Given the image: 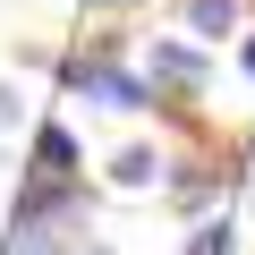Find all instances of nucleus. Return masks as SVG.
Instances as JSON below:
<instances>
[{
	"mask_svg": "<svg viewBox=\"0 0 255 255\" xmlns=\"http://www.w3.org/2000/svg\"><path fill=\"white\" fill-rule=\"evenodd\" d=\"M0 128H17V85H0Z\"/></svg>",
	"mask_w": 255,
	"mask_h": 255,
	"instance_id": "7",
	"label": "nucleus"
},
{
	"mask_svg": "<svg viewBox=\"0 0 255 255\" xmlns=\"http://www.w3.org/2000/svg\"><path fill=\"white\" fill-rule=\"evenodd\" d=\"M153 77H170V85H204V51H187V43H153Z\"/></svg>",
	"mask_w": 255,
	"mask_h": 255,
	"instance_id": "3",
	"label": "nucleus"
},
{
	"mask_svg": "<svg viewBox=\"0 0 255 255\" xmlns=\"http://www.w3.org/2000/svg\"><path fill=\"white\" fill-rule=\"evenodd\" d=\"M187 26L196 34H230L238 26V0H187Z\"/></svg>",
	"mask_w": 255,
	"mask_h": 255,
	"instance_id": "5",
	"label": "nucleus"
},
{
	"mask_svg": "<svg viewBox=\"0 0 255 255\" xmlns=\"http://www.w3.org/2000/svg\"><path fill=\"white\" fill-rule=\"evenodd\" d=\"M230 247H238V238H230V221H204V230L187 238V255H230Z\"/></svg>",
	"mask_w": 255,
	"mask_h": 255,
	"instance_id": "6",
	"label": "nucleus"
},
{
	"mask_svg": "<svg viewBox=\"0 0 255 255\" xmlns=\"http://www.w3.org/2000/svg\"><path fill=\"white\" fill-rule=\"evenodd\" d=\"M26 179H77V136H68L60 119L34 128V170H26Z\"/></svg>",
	"mask_w": 255,
	"mask_h": 255,
	"instance_id": "1",
	"label": "nucleus"
},
{
	"mask_svg": "<svg viewBox=\"0 0 255 255\" xmlns=\"http://www.w3.org/2000/svg\"><path fill=\"white\" fill-rule=\"evenodd\" d=\"M247 77H255V43H247Z\"/></svg>",
	"mask_w": 255,
	"mask_h": 255,
	"instance_id": "9",
	"label": "nucleus"
},
{
	"mask_svg": "<svg viewBox=\"0 0 255 255\" xmlns=\"http://www.w3.org/2000/svg\"><path fill=\"white\" fill-rule=\"evenodd\" d=\"M111 179H119V187H153V179H162V153H153V145H128V153L111 162Z\"/></svg>",
	"mask_w": 255,
	"mask_h": 255,
	"instance_id": "4",
	"label": "nucleus"
},
{
	"mask_svg": "<svg viewBox=\"0 0 255 255\" xmlns=\"http://www.w3.org/2000/svg\"><path fill=\"white\" fill-rule=\"evenodd\" d=\"M0 255H68V238H60L51 221H17L9 238H0Z\"/></svg>",
	"mask_w": 255,
	"mask_h": 255,
	"instance_id": "2",
	"label": "nucleus"
},
{
	"mask_svg": "<svg viewBox=\"0 0 255 255\" xmlns=\"http://www.w3.org/2000/svg\"><path fill=\"white\" fill-rule=\"evenodd\" d=\"M94 9H128V0H94Z\"/></svg>",
	"mask_w": 255,
	"mask_h": 255,
	"instance_id": "8",
	"label": "nucleus"
}]
</instances>
